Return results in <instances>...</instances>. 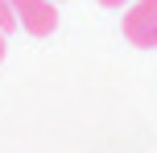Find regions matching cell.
Segmentation results:
<instances>
[{
	"mask_svg": "<svg viewBox=\"0 0 157 153\" xmlns=\"http://www.w3.org/2000/svg\"><path fill=\"white\" fill-rule=\"evenodd\" d=\"M124 37L141 50H157V0H132L120 21Z\"/></svg>",
	"mask_w": 157,
	"mask_h": 153,
	"instance_id": "cell-1",
	"label": "cell"
},
{
	"mask_svg": "<svg viewBox=\"0 0 157 153\" xmlns=\"http://www.w3.org/2000/svg\"><path fill=\"white\" fill-rule=\"evenodd\" d=\"M17 25H25V33L33 37H46V33L58 29V4L54 0H8Z\"/></svg>",
	"mask_w": 157,
	"mask_h": 153,
	"instance_id": "cell-2",
	"label": "cell"
},
{
	"mask_svg": "<svg viewBox=\"0 0 157 153\" xmlns=\"http://www.w3.org/2000/svg\"><path fill=\"white\" fill-rule=\"evenodd\" d=\"M13 25H17V17H13V8H8V0H0V29H13Z\"/></svg>",
	"mask_w": 157,
	"mask_h": 153,
	"instance_id": "cell-3",
	"label": "cell"
},
{
	"mask_svg": "<svg viewBox=\"0 0 157 153\" xmlns=\"http://www.w3.org/2000/svg\"><path fill=\"white\" fill-rule=\"evenodd\" d=\"M0 62H4V29H0Z\"/></svg>",
	"mask_w": 157,
	"mask_h": 153,
	"instance_id": "cell-5",
	"label": "cell"
},
{
	"mask_svg": "<svg viewBox=\"0 0 157 153\" xmlns=\"http://www.w3.org/2000/svg\"><path fill=\"white\" fill-rule=\"evenodd\" d=\"M103 8H124V4H132V0H99Z\"/></svg>",
	"mask_w": 157,
	"mask_h": 153,
	"instance_id": "cell-4",
	"label": "cell"
},
{
	"mask_svg": "<svg viewBox=\"0 0 157 153\" xmlns=\"http://www.w3.org/2000/svg\"><path fill=\"white\" fill-rule=\"evenodd\" d=\"M54 4H58V0H54Z\"/></svg>",
	"mask_w": 157,
	"mask_h": 153,
	"instance_id": "cell-6",
	"label": "cell"
}]
</instances>
